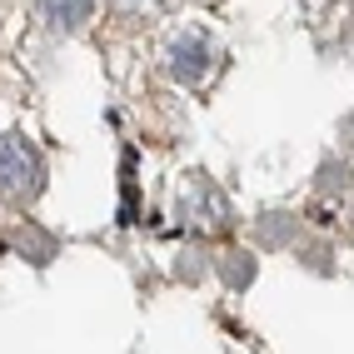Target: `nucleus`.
Returning a JSON list of instances; mask_svg holds the SVG:
<instances>
[{
  "label": "nucleus",
  "instance_id": "f257e3e1",
  "mask_svg": "<svg viewBox=\"0 0 354 354\" xmlns=\"http://www.w3.org/2000/svg\"><path fill=\"white\" fill-rule=\"evenodd\" d=\"M40 175H45V165H40L35 140L0 135V195L15 200V205H26V200L40 195Z\"/></svg>",
  "mask_w": 354,
  "mask_h": 354
},
{
  "label": "nucleus",
  "instance_id": "f03ea898",
  "mask_svg": "<svg viewBox=\"0 0 354 354\" xmlns=\"http://www.w3.org/2000/svg\"><path fill=\"white\" fill-rule=\"evenodd\" d=\"M209 65H215V50H209V40L200 30L175 35V45H170V75L175 80H205Z\"/></svg>",
  "mask_w": 354,
  "mask_h": 354
},
{
  "label": "nucleus",
  "instance_id": "7ed1b4c3",
  "mask_svg": "<svg viewBox=\"0 0 354 354\" xmlns=\"http://www.w3.org/2000/svg\"><path fill=\"white\" fill-rule=\"evenodd\" d=\"M35 10L45 26L55 30H80L90 15H95V0H35Z\"/></svg>",
  "mask_w": 354,
  "mask_h": 354
},
{
  "label": "nucleus",
  "instance_id": "20e7f679",
  "mask_svg": "<svg viewBox=\"0 0 354 354\" xmlns=\"http://www.w3.org/2000/svg\"><path fill=\"white\" fill-rule=\"evenodd\" d=\"M295 234V220L290 215H270V220H259V245H285Z\"/></svg>",
  "mask_w": 354,
  "mask_h": 354
},
{
  "label": "nucleus",
  "instance_id": "39448f33",
  "mask_svg": "<svg viewBox=\"0 0 354 354\" xmlns=\"http://www.w3.org/2000/svg\"><path fill=\"white\" fill-rule=\"evenodd\" d=\"M319 190L324 195H344L349 190V165H329V170L319 175Z\"/></svg>",
  "mask_w": 354,
  "mask_h": 354
},
{
  "label": "nucleus",
  "instance_id": "423d86ee",
  "mask_svg": "<svg viewBox=\"0 0 354 354\" xmlns=\"http://www.w3.org/2000/svg\"><path fill=\"white\" fill-rule=\"evenodd\" d=\"M220 265H230V285H250V254H230V259H220Z\"/></svg>",
  "mask_w": 354,
  "mask_h": 354
},
{
  "label": "nucleus",
  "instance_id": "0eeeda50",
  "mask_svg": "<svg viewBox=\"0 0 354 354\" xmlns=\"http://www.w3.org/2000/svg\"><path fill=\"white\" fill-rule=\"evenodd\" d=\"M110 6H115V10H150L155 0H110Z\"/></svg>",
  "mask_w": 354,
  "mask_h": 354
}]
</instances>
